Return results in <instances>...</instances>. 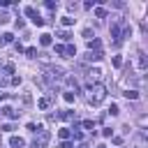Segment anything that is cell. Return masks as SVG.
<instances>
[{"label":"cell","mask_w":148,"mask_h":148,"mask_svg":"<svg viewBox=\"0 0 148 148\" xmlns=\"http://www.w3.org/2000/svg\"><path fill=\"white\" fill-rule=\"evenodd\" d=\"M111 134H114V130H109V127L102 130V137H111Z\"/></svg>","instance_id":"d4e9b609"},{"label":"cell","mask_w":148,"mask_h":148,"mask_svg":"<svg viewBox=\"0 0 148 148\" xmlns=\"http://www.w3.org/2000/svg\"><path fill=\"white\" fill-rule=\"evenodd\" d=\"M58 35H60V40H63V42H69V37H72V35H69L67 30H60Z\"/></svg>","instance_id":"e0dca14e"},{"label":"cell","mask_w":148,"mask_h":148,"mask_svg":"<svg viewBox=\"0 0 148 148\" xmlns=\"http://www.w3.org/2000/svg\"><path fill=\"white\" fill-rule=\"evenodd\" d=\"M72 23H74L72 16H63V26H72Z\"/></svg>","instance_id":"ffe728a7"},{"label":"cell","mask_w":148,"mask_h":148,"mask_svg":"<svg viewBox=\"0 0 148 148\" xmlns=\"http://www.w3.org/2000/svg\"><path fill=\"white\" fill-rule=\"evenodd\" d=\"M83 127L88 130V132H92V130H95V123L92 120H83Z\"/></svg>","instance_id":"2e32d148"},{"label":"cell","mask_w":148,"mask_h":148,"mask_svg":"<svg viewBox=\"0 0 148 148\" xmlns=\"http://www.w3.org/2000/svg\"><path fill=\"white\" fill-rule=\"evenodd\" d=\"M5 97H7V92H0V102H3Z\"/></svg>","instance_id":"83f0119b"},{"label":"cell","mask_w":148,"mask_h":148,"mask_svg":"<svg viewBox=\"0 0 148 148\" xmlns=\"http://www.w3.org/2000/svg\"><path fill=\"white\" fill-rule=\"evenodd\" d=\"M26 56H28V58H35V56H37V49H35V46H28V49H26Z\"/></svg>","instance_id":"8fae6325"},{"label":"cell","mask_w":148,"mask_h":148,"mask_svg":"<svg viewBox=\"0 0 148 148\" xmlns=\"http://www.w3.org/2000/svg\"><path fill=\"white\" fill-rule=\"evenodd\" d=\"M9 146H12V148H21V146H26V141H23L21 137H12V139H9Z\"/></svg>","instance_id":"3957f363"},{"label":"cell","mask_w":148,"mask_h":148,"mask_svg":"<svg viewBox=\"0 0 148 148\" xmlns=\"http://www.w3.org/2000/svg\"><path fill=\"white\" fill-rule=\"evenodd\" d=\"M5 72H7V74H14V65L7 63V65H5Z\"/></svg>","instance_id":"cb8c5ba5"},{"label":"cell","mask_w":148,"mask_h":148,"mask_svg":"<svg viewBox=\"0 0 148 148\" xmlns=\"http://www.w3.org/2000/svg\"><path fill=\"white\" fill-rule=\"evenodd\" d=\"M109 114H111V116H118V114H120L118 104H111V106H109Z\"/></svg>","instance_id":"7c38bea8"},{"label":"cell","mask_w":148,"mask_h":148,"mask_svg":"<svg viewBox=\"0 0 148 148\" xmlns=\"http://www.w3.org/2000/svg\"><path fill=\"white\" fill-rule=\"evenodd\" d=\"M37 106H40L42 111H44V109H49V97H42L40 102H37Z\"/></svg>","instance_id":"ba28073f"},{"label":"cell","mask_w":148,"mask_h":148,"mask_svg":"<svg viewBox=\"0 0 148 148\" xmlns=\"http://www.w3.org/2000/svg\"><path fill=\"white\" fill-rule=\"evenodd\" d=\"M65 53H67V56H77V46L67 44V46H65Z\"/></svg>","instance_id":"30bf717a"},{"label":"cell","mask_w":148,"mask_h":148,"mask_svg":"<svg viewBox=\"0 0 148 148\" xmlns=\"http://www.w3.org/2000/svg\"><path fill=\"white\" fill-rule=\"evenodd\" d=\"M3 116H7V118H18V114L12 109V106H3V111H0Z\"/></svg>","instance_id":"7a4b0ae2"},{"label":"cell","mask_w":148,"mask_h":148,"mask_svg":"<svg viewBox=\"0 0 148 148\" xmlns=\"http://www.w3.org/2000/svg\"><path fill=\"white\" fill-rule=\"evenodd\" d=\"M95 16H97V18H104V16H106V9H104V7H97V9H95Z\"/></svg>","instance_id":"9a60e30c"},{"label":"cell","mask_w":148,"mask_h":148,"mask_svg":"<svg viewBox=\"0 0 148 148\" xmlns=\"http://www.w3.org/2000/svg\"><path fill=\"white\" fill-rule=\"evenodd\" d=\"M63 97H65V102H67V104H72V102H74V92H69V90H67Z\"/></svg>","instance_id":"ac0fdd59"},{"label":"cell","mask_w":148,"mask_h":148,"mask_svg":"<svg viewBox=\"0 0 148 148\" xmlns=\"http://www.w3.org/2000/svg\"><path fill=\"white\" fill-rule=\"evenodd\" d=\"M83 37H86V40H90V37H95V32H92L90 28H86V30H83Z\"/></svg>","instance_id":"44dd1931"},{"label":"cell","mask_w":148,"mask_h":148,"mask_svg":"<svg viewBox=\"0 0 148 148\" xmlns=\"http://www.w3.org/2000/svg\"><path fill=\"white\" fill-rule=\"evenodd\" d=\"M40 44H42V46H51V35H49V32L40 35Z\"/></svg>","instance_id":"5b68a950"},{"label":"cell","mask_w":148,"mask_h":148,"mask_svg":"<svg viewBox=\"0 0 148 148\" xmlns=\"http://www.w3.org/2000/svg\"><path fill=\"white\" fill-rule=\"evenodd\" d=\"M32 23H35V26H40V28H42V26H44L46 21H44V18H42V16H35V18H32Z\"/></svg>","instance_id":"d6986e66"},{"label":"cell","mask_w":148,"mask_h":148,"mask_svg":"<svg viewBox=\"0 0 148 148\" xmlns=\"http://www.w3.org/2000/svg\"><path fill=\"white\" fill-rule=\"evenodd\" d=\"M12 42H14V35L12 32H5L3 35V44H12Z\"/></svg>","instance_id":"52a82bcc"},{"label":"cell","mask_w":148,"mask_h":148,"mask_svg":"<svg viewBox=\"0 0 148 148\" xmlns=\"http://www.w3.org/2000/svg\"><path fill=\"white\" fill-rule=\"evenodd\" d=\"M60 148H72V143H69V141H63V143H60Z\"/></svg>","instance_id":"4316f807"},{"label":"cell","mask_w":148,"mask_h":148,"mask_svg":"<svg viewBox=\"0 0 148 148\" xmlns=\"http://www.w3.org/2000/svg\"><path fill=\"white\" fill-rule=\"evenodd\" d=\"M111 63H114V67H123V58H120V56H114Z\"/></svg>","instance_id":"9c48e42d"},{"label":"cell","mask_w":148,"mask_h":148,"mask_svg":"<svg viewBox=\"0 0 148 148\" xmlns=\"http://www.w3.org/2000/svg\"><path fill=\"white\" fill-rule=\"evenodd\" d=\"M72 134H74V139H77V141H81V139H83V132H81L79 127H74V132H72Z\"/></svg>","instance_id":"5bb4252c"},{"label":"cell","mask_w":148,"mask_h":148,"mask_svg":"<svg viewBox=\"0 0 148 148\" xmlns=\"http://www.w3.org/2000/svg\"><path fill=\"white\" fill-rule=\"evenodd\" d=\"M56 7H58V3H53V0H49V3H46V9H56Z\"/></svg>","instance_id":"484cf974"},{"label":"cell","mask_w":148,"mask_h":148,"mask_svg":"<svg viewBox=\"0 0 148 148\" xmlns=\"http://www.w3.org/2000/svg\"><path fill=\"white\" fill-rule=\"evenodd\" d=\"M56 53H58V56H65V46H63V44H56Z\"/></svg>","instance_id":"7402d4cb"},{"label":"cell","mask_w":148,"mask_h":148,"mask_svg":"<svg viewBox=\"0 0 148 148\" xmlns=\"http://www.w3.org/2000/svg\"><path fill=\"white\" fill-rule=\"evenodd\" d=\"M7 21H9V16L5 12H0V23H7Z\"/></svg>","instance_id":"603a6c76"},{"label":"cell","mask_w":148,"mask_h":148,"mask_svg":"<svg viewBox=\"0 0 148 148\" xmlns=\"http://www.w3.org/2000/svg\"><path fill=\"white\" fill-rule=\"evenodd\" d=\"M58 134H60V139H65V141H67L72 132H69V127H60V132H58Z\"/></svg>","instance_id":"8992f818"},{"label":"cell","mask_w":148,"mask_h":148,"mask_svg":"<svg viewBox=\"0 0 148 148\" xmlns=\"http://www.w3.org/2000/svg\"><path fill=\"white\" fill-rule=\"evenodd\" d=\"M104 97H106V88H104V83L92 86V90H90V104H92V106H100Z\"/></svg>","instance_id":"6da1fadb"},{"label":"cell","mask_w":148,"mask_h":148,"mask_svg":"<svg viewBox=\"0 0 148 148\" xmlns=\"http://www.w3.org/2000/svg\"><path fill=\"white\" fill-rule=\"evenodd\" d=\"M26 14L30 16V21H32V18H35V16H40V14H37V12H35V7H26Z\"/></svg>","instance_id":"4fadbf2b"},{"label":"cell","mask_w":148,"mask_h":148,"mask_svg":"<svg viewBox=\"0 0 148 148\" xmlns=\"http://www.w3.org/2000/svg\"><path fill=\"white\" fill-rule=\"evenodd\" d=\"M123 95H125L127 100H139V90H134V88H132V90H130V88H127V90L123 92Z\"/></svg>","instance_id":"277c9868"}]
</instances>
